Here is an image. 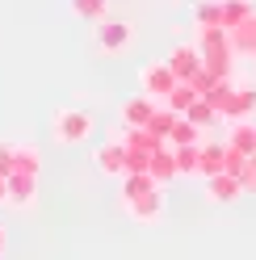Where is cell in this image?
<instances>
[{"mask_svg":"<svg viewBox=\"0 0 256 260\" xmlns=\"http://www.w3.org/2000/svg\"><path fill=\"white\" fill-rule=\"evenodd\" d=\"M198 55H202V68L210 72L214 80H231L235 51H231V34H227L222 25H206V29H198Z\"/></svg>","mask_w":256,"mask_h":260,"instance_id":"1","label":"cell"},{"mask_svg":"<svg viewBox=\"0 0 256 260\" xmlns=\"http://www.w3.org/2000/svg\"><path fill=\"white\" fill-rule=\"evenodd\" d=\"M92 135V118L84 109H59L55 113V139L59 143H84Z\"/></svg>","mask_w":256,"mask_h":260,"instance_id":"2","label":"cell"},{"mask_svg":"<svg viewBox=\"0 0 256 260\" xmlns=\"http://www.w3.org/2000/svg\"><path fill=\"white\" fill-rule=\"evenodd\" d=\"M177 84H181V80L172 76L168 63H147V68H143V92H147L151 101H164Z\"/></svg>","mask_w":256,"mask_h":260,"instance_id":"3","label":"cell"},{"mask_svg":"<svg viewBox=\"0 0 256 260\" xmlns=\"http://www.w3.org/2000/svg\"><path fill=\"white\" fill-rule=\"evenodd\" d=\"M164 63L172 68V76H177L181 84H189V80L202 72V55H198V46H177V51H172Z\"/></svg>","mask_w":256,"mask_h":260,"instance_id":"4","label":"cell"},{"mask_svg":"<svg viewBox=\"0 0 256 260\" xmlns=\"http://www.w3.org/2000/svg\"><path fill=\"white\" fill-rule=\"evenodd\" d=\"M131 34H135V25L131 21H101V29H97V42H101V51H126L131 46Z\"/></svg>","mask_w":256,"mask_h":260,"instance_id":"5","label":"cell"},{"mask_svg":"<svg viewBox=\"0 0 256 260\" xmlns=\"http://www.w3.org/2000/svg\"><path fill=\"white\" fill-rule=\"evenodd\" d=\"M155 109H159V105L151 101L147 92H139V96H131V101L122 105V122H126V130H143V126L151 122V113H155Z\"/></svg>","mask_w":256,"mask_h":260,"instance_id":"6","label":"cell"},{"mask_svg":"<svg viewBox=\"0 0 256 260\" xmlns=\"http://www.w3.org/2000/svg\"><path fill=\"white\" fill-rule=\"evenodd\" d=\"M34 198H38V176L9 172V206H34Z\"/></svg>","mask_w":256,"mask_h":260,"instance_id":"7","label":"cell"},{"mask_svg":"<svg viewBox=\"0 0 256 260\" xmlns=\"http://www.w3.org/2000/svg\"><path fill=\"white\" fill-rule=\"evenodd\" d=\"M155 189H159V181L151 172H126L122 176V202H139V198H147Z\"/></svg>","mask_w":256,"mask_h":260,"instance_id":"8","label":"cell"},{"mask_svg":"<svg viewBox=\"0 0 256 260\" xmlns=\"http://www.w3.org/2000/svg\"><path fill=\"white\" fill-rule=\"evenodd\" d=\"M222 155H227V147H218V143H198V172L210 181V176L227 172L222 168Z\"/></svg>","mask_w":256,"mask_h":260,"instance_id":"9","label":"cell"},{"mask_svg":"<svg viewBox=\"0 0 256 260\" xmlns=\"http://www.w3.org/2000/svg\"><path fill=\"white\" fill-rule=\"evenodd\" d=\"M252 0H218V25L222 29H235L239 21H248L252 17Z\"/></svg>","mask_w":256,"mask_h":260,"instance_id":"10","label":"cell"},{"mask_svg":"<svg viewBox=\"0 0 256 260\" xmlns=\"http://www.w3.org/2000/svg\"><path fill=\"white\" fill-rule=\"evenodd\" d=\"M206 189H210V202H235L239 193H244L239 176H231V172H218V176H210V181H206Z\"/></svg>","mask_w":256,"mask_h":260,"instance_id":"11","label":"cell"},{"mask_svg":"<svg viewBox=\"0 0 256 260\" xmlns=\"http://www.w3.org/2000/svg\"><path fill=\"white\" fill-rule=\"evenodd\" d=\"M227 34H231V51L235 55H256V13L248 21H239L235 29H227Z\"/></svg>","mask_w":256,"mask_h":260,"instance_id":"12","label":"cell"},{"mask_svg":"<svg viewBox=\"0 0 256 260\" xmlns=\"http://www.w3.org/2000/svg\"><path fill=\"white\" fill-rule=\"evenodd\" d=\"M252 109H256V88H231V101H227V109H222V118L244 122Z\"/></svg>","mask_w":256,"mask_h":260,"instance_id":"13","label":"cell"},{"mask_svg":"<svg viewBox=\"0 0 256 260\" xmlns=\"http://www.w3.org/2000/svg\"><path fill=\"white\" fill-rule=\"evenodd\" d=\"M147 172L155 176L159 185L177 176V159H172V147H168V143H164V147H159V151H151V159H147Z\"/></svg>","mask_w":256,"mask_h":260,"instance_id":"14","label":"cell"},{"mask_svg":"<svg viewBox=\"0 0 256 260\" xmlns=\"http://www.w3.org/2000/svg\"><path fill=\"white\" fill-rule=\"evenodd\" d=\"M126 210H131L135 222H155L159 214H164V206H159V189L147 193V198H139V202H126Z\"/></svg>","mask_w":256,"mask_h":260,"instance_id":"15","label":"cell"},{"mask_svg":"<svg viewBox=\"0 0 256 260\" xmlns=\"http://www.w3.org/2000/svg\"><path fill=\"white\" fill-rule=\"evenodd\" d=\"M97 164L109 176H126V147H122V143H105L101 155H97Z\"/></svg>","mask_w":256,"mask_h":260,"instance_id":"16","label":"cell"},{"mask_svg":"<svg viewBox=\"0 0 256 260\" xmlns=\"http://www.w3.org/2000/svg\"><path fill=\"white\" fill-rule=\"evenodd\" d=\"M42 168V155L34 143H25V147H13V172H29V176H38Z\"/></svg>","mask_w":256,"mask_h":260,"instance_id":"17","label":"cell"},{"mask_svg":"<svg viewBox=\"0 0 256 260\" xmlns=\"http://www.w3.org/2000/svg\"><path fill=\"white\" fill-rule=\"evenodd\" d=\"M227 147L244 151V155H256V126H252V122H235L231 139H227Z\"/></svg>","mask_w":256,"mask_h":260,"instance_id":"18","label":"cell"},{"mask_svg":"<svg viewBox=\"0 0 256 260\" xmlns=\"http://www.w3.org/2000/svg\"><path fill=\"white\" fill-rule=\"evenodd\" d=\"M177 118H181V113H172V109L164 105V109H155V113H151V122L143 126V130H151L155 139H164V143H168V135H172V126H177Z\"/></svg>","mask_w":256,"mask_h":260,"instance_id":"19","label":"cell"},{"mask_svg":"<svg viewBox=\"0 0 256 260\" xmlns=\"http://www.w3.org/2000/svg\"><path fill=\"white\" fill-rule=\"evenodd\" d=\"M202 130L189 122V118H177V126H172V135H168V147H194Z\"/></svg>","mask_w":256,"mask_h":260,"instance_id":"20","label":"cell"},{"mask_svg":"<svg viewBox=\"0 0 256 260\" xmlns=\"http://www.w3.org/2000/svg\"><path fill=\"white\" fill-rule=\"evenodd\" d=\"M72 13H76V17H84V21H105L109 0H72Z\"/></svg>","mask_w":256,"mask_h":260,"instance_id":"21","label":"cell"},{"mask_svg":"<svg viewBox=\"0 0 256 260\" xmlns=\"http://www.w3.org/2000/svg\"><path fill=\"white\" fill-rule=\"evenodd\" d=\"M198 101V92H194V84H177V88H172L168 96H164V105L172 109V113H185L189 105H194Z\"/></svg>","mask_w":256,"mask_h":260,"instance_id":"22","label":"cell"},{"mask_svg":"<svg viewBox=\"0 0 256 260\" xmlns=\"http://www.w3.org/2000/svg\"><path fill=\"white\" fill-rule=\"evenodd\" d=\"M181 118H189V122H194L198 130H206V126H210V122H218V113H214V109H210V105H206V101H202V96H198V101H194V105H189V109L181 113Z\"/></svg>","mask_w":256,"mask_h":260,"instance_id":"23","label":"cell"},{"mask_svg":"<svg viewBox=\"0 0 256 260\" xmlns=\"http://www.w3.org/2000/svg\"><path fill=\"white\" fill-rule=\"evenodd\" d=\"M194 21H198V29L218 25V0H202V5L194 9Z\"/></svg>","mask_w":256,"mask_h":260,"instance_id":"24","label":"cell"},{"mask_svg":"<svg viewBox=\"0 0 256 260\" xmlns=\"http://www.w3.org/2000/svg\"><path fill=\"white\" fill-rule=\"evenodd\" d=\"M172 159H177V172H198V143L194 147H172Z\"/></svg>","mask_w":256,"mask_h":260,"instance_id":"25","label":"cell"},{"mask_svg":"<svg viewBox=\"0 0 256 260\" xmlns=\"http://www.w3.org/2000/svg\"><path fill=\"white\" fill-rule=\"evenodd\" d=\"M235 176H239V185H244V193H256V155H248Z\"/></svg>","mask_w":256,"mask_h":260,"instance_id":"26","label":"cell"},{"mask_svg":"<svg viewBox=\"0 0 256 260\" xmlns=\"http://www.w3.org/2000/svg\"><path fill=\"white\" fill-rule=\"evenodd\" d=\"M13 172V143H0V176Z\"/></svg>","mask_w":256,"mask_h":260,"instance_id":"27","label":"cell"},{"mask_svg":"<svg viewBox=\"0 0 256 260\" xmlns=\"http://www.w3.org/2000/svg\"><path fill=\"white\" fill-rule=\"evenodd\" d=\"M9 202V176H0V206Z\"/></svg>","mask_w":256,"mask_h":260,"instance_id":"28","label":"cell"},{"mask_svg":"<svg viewBox=\"0 0 256 260\" xmlns=\"http://www.w3.org/2000/svg\"><path fill=\"white\" fill-rule=\"evenodd\" d=\"M0 248H5V226H0Z\"/></svg>","mask_w":256,"mask_h":260,"instance_id":"29","label":"cell"}]
</instances>
